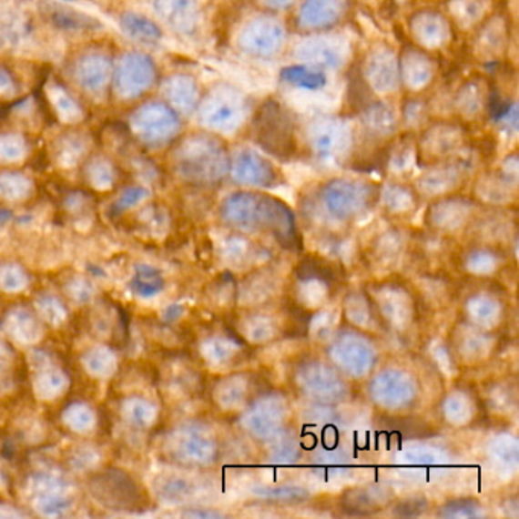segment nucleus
Listing matches in <instances>:
<instances>
[{
    "label": "nucleus",
    "instance_id": "f257e3e1",
    "mask_svg": "<svg viewBox=\"0 0 519 519\" xmlns=\"http://www.w3.org/2000/svg\"><path fill=\"white\" fill-rule=\"evenodd\" d=\"M247 130L256 148L280 162H290L300 151V121L278 97L256 106Z\"/></svg>",
    "mask_w": 519,
    "mask_h": 519
},
{
    "label": "nucleus",
    "instance_id": "f03ea898",
    "mask_svg": "<svg viewBox=\"0 0 519 519\" xmlns=\"http://www.w3.org/2000/svg\"><path fill=\"white\" fill-rule=\"evenodd\" d=\"M174 167L177 174L188 183L219 185L229 177L228 139L206 130L186 136L174 153Z\"/></svg>",
    "mask_w": 519,
    "mask_h": 519
},
{
    "label": "nucleus",
    "instance_id": "7ed1b4c3",
    "mask_svg": "<svg viewBox=\"0 0 519 519\" xmlns=\"http://www.w3.org/2000/svg\"><path fill=\"white\" fill-rule=\"evenodd\" d=\"M357 128L348 117L316 113L300 122V149L312 162L343 165L357 147Z\"/></svg>",
    "mask_w": 519,
    "mask_h": 519
},
{
    "label": "nucleus",
    "instance_id": "20e7f679",
    "mask_svg": "<svg viewBox=\"0 0 519 519\" xmlns=\"http://www.w3.org/2000/svg\"><path fill=\"white\" fill-rule=\"evenodd\" d=\"M255 107L249 93L235 84L221 81L201 95L195 113L203 130L228 139L247 130Z\"/></svg>",
    "mask_w": 519,
    "mask_h": 519
},
{
    "label": "nucleus",
    "instance_id": "39448f33",
    "mask_svg": "<svg viewBox=\"0 0 519 519\" xmlns=\"http://www.w3.org/2000/svg\"><path fill=\"white\" fill-rule=\"evenodd\" d=\"M290 46V28L282 15L260 11L244 20L237 36L235 47L247 58L258 61L276 60Z\"/></svg>",
    "mask_w": 519,
    "mask_h": 519
},
{
    "label": "nucleus",
    "instance_id": "423d86ee",
    "mask_svg": "<svg viewBox=\"0 0 519 519\" xmlns=\"http://www.w3.org/2000/svg\"><path fill=\"white\" fill-rule=\"evenodd\" d=\"M291 60L310 65L328 74H340L348 69L352 60V43L346 36L335 31L301 34V37L288 46Z\"/></svg>",
    "mask_w": 519,
    "mask_h": 519
},
{
    "label": "nucleus",
    "instance_id": "0eeeda50",
    "mask_svg": "<svg viewBox=\"0 0 519 519\" xmlns=\"http://www.w3.org/2000/svg\"><path fill=\"white\" fill-rule=\"evenodd\" d=\"M468 131L460 121L436 119L414 135L416 156L423 168L450 160L468 147Z\"/></svg>",
    "mask_w": 519,
    "mask_h": 519
},
{
    "label": "nucleus",
    "instance_id": "6e6552de",
    "mask_svg": "<svg viewBox=\"0 0 519 519\" xmlns=\"http://www.w3.org/2000/svg\"><path fill=\"white\" fill-rule=\"evenodd\" d=\"M319 195L331 214L348 219L369 209L380 199V188L361 178L334 177L321 185Z\"/></svg>",
    "mask_w": 519,
    "mask_h": 519
},
{
    "label": "nucleus",
    "instance_id": "1a4fd4ad",
    "mask_svg": "<svg viewBox=\"0 0 519 519\" xmlns=\"http://www.w3.org/2000/svg\"><path fill=\"white\" fill-rule=\"evenodd\" d=\"M360 75L376 97L390 99L402 90L398 51L387 42L373 43L367 49L360 66Z\"/></svg>",
    "mask_w": 519,
    "mask_h": 519
},
{
    "label": "nucleus",
    "instance_id": "9d476101",
    "mask_svg": "<svg viewBox=\"0 0 519 519\" xmlns=\"http://www.w3.org/2000/svg\"><path fill=\"white\" fill-rule=\"evenodd\" d=\"M131 131L149 147L171 142L181 130V117L167 102L151 101L140 106L130 117Z\"/></svg>",
    "mask_w": 519,
    "mask_h": 519
},
{
    "label": "nucleus",
    "instance_id": "9b49d317",
    "mask_svg": "<svg viewBox=\"0 0 519 519\" xmlns=\"http://www.w3.org/2000/svg\"><path fill=\"white\" fill-rule=\"evenodd\" d=\"M408 40L414 46L421 47L423 51H443L450 47L454 40L455 28L451 24L450 17L445 11L437 10L432 6H423L419 10L412 11L407 19Z\"/></svg>",
    "mask_w": 519,
    "mask_h": 519
},
{
    "label": "nucleus",
    "instance_id": "f8f14e48",
    "mask_svg": "<svg viewBox=\"0 0 519 519\" xmlns=\"http://www.w3.org/2000/svg\"><path fill=\"white\" fill-rule=\"evenodd\" d=\"M229 177L247 188H273L282 178L273 160L256 147L241 145L230 149Z\"/></svg>",
    "mask_w": 519,
    "mask_h": 519
},
{
    "label": "nucleus",
    "instance_id": "ddd939ff",
    "mask_svg": "<svg viewBox=\"0 0 519 519\" xmlns=\"http://www.w3.org/2000/svg\"><path fill=\"white\" fill-rule=\"evenodd\" d=\"M353 0H300L294 8V28L300 34L335 31L349 19Z\"/></svg>",
    "mask_w": 519,
    "mask_h": 519
},
{
    "label": "nucleus",
    "instance_id": "4468645a",
    "mask_svg": "<svg viewBox=\"0 0 519 519\" xmlns=\"http://www.w3.org/2000/svg\"><path fill=\"white\" fill-rule=\"evenodd\" d=\"M153 58L140 52H128L117 61L113 72V88L121 99H135L153 87L156 81Z\"/></svg>",
    "mask_w": 519,
    "mask_h": 519
},
{
    "label": "nucleus",
    "instance_id": "2eb2a0df",
    "mask_svg": "<svg viewBox=\"0 0 519 519\" xmlns=\"http://www.w3.org/2000/svg\"><path fill=\"white\" fill-rule=\"evenodd\" d=\"M355 128L357 139L362 137L371 144L390 145L401 133L398 108L389 99L375 97L373 101L367 102L358 113Z\"/></svg>",
    "mask_w": 519,
    "mask_h": 519
},
{
    "label": "nucleus",
    "instance_id": "dca6fc26",
    "mask_svg": "<svg viewBox=\"0 0 519 519\" xmlns=\"http://www.w3.org/2000/svg\"><path fill=\"white\" fill-rule=\"evenodd\" d=\"M401 87L410 95H422L436 83L439 75L434 54L407 43L398 51Z\"/></svg>",
    "mask_w": 519,
    "mask_h": 519
},
{
    "label": "nucleus",
    "instance_id": "f3484780",
    "mask_svg": "<svg viewBox=\"0 0 519 519\" xmlns=\"http://www.w3.org/2000/svg\"><path fill=\"white\" fill-rule=\"evenodd\" d=\"M453 110L462 124H475L491 112V86L482 75H471L455 88Z\"/></svg>",
    "mask_w": 519,
    "mask_h": 519
},
{
    "label": "nucleus",
    "instance_id": "a211bd4d",
    "mask_svg": "<svg viewBox=\"0 0 519 519\" xmlns=\"http://www.w3.org/2000/svg\"><path fill=\"white\" fill-rule=\"evenodd\" d=\"M509 20L501 13H494L473 31L471 49L477 60L482 63H495L509 52Z\"/></svg>",
    "mask_w": 519,
    "mask_h": 519
},
{
    "label": "nucleus",
    "instance_id": "6ab92c4d",
    "mask_svg": "<svg viewBox=\"0 0 519 519\" xmlns=\"http://www.w3.org/2000/svg\"><path fill=\"white\" fill-rule=\"evenodd\" d=\"M92 494L107 509H136L140 494L136 483L121 471H108L92 482Z\"/></svg>",
    "mask_w": 519,
    "mask_h": 519
},
{
    "label": "nucleus",
    "instance_id": "aec40b11",
    "mask_svg": "<svg viewBox=\"0 0 519 519\" xmlns=\"http://www.w3.org/2000/svg\"><path fill=\"white\" fill-rule=\"evenodd\" d=\"M154 11L165 26L181 37H194L203 22L198 0H154Z\"/></svg>",
    "mask_w": 519,
    "mask_h": 519
},
{
    "label": "nucleus",
    "instance_id": "412c9836",
    "mask_svg": "<svg viewBox=\"0 0 519 519\" xmlns=\"http://www.w3.org/2000/svg\"><path fill=\"white\" fill-rule=\"evenodd\" d=\"M163 97L168 106H171L180 117H189L195 113L201 99V90L192 75L174 74L162 84Z\"/></svg>",
    "mask_w": 519,
    "mask_h": 519
},
{
    "label": "nucleus",
    "instance_id": "4be33fe9",
    "mask_svg": "<svg viewBox=\"0 0 519 519\" xmlns=\"http://www.w3.org/2000/svg\"><path fill=\"white\" fill-rule=\"evenodd\" d=\"M112 61L101 52H90L79 58L75 66V78L86 92H104L112 79Z\"/></svg>",
    "mask_w": 519,
    "mask_h": 519
},
{
    "label": "nucleus",
    "instance_id": "5701e85b",
    "mask_svg": "<svg viewBox=\"0 0 519 519\" xmlns=\"http://www.w3.org/2000/svg\"><path fill=\"white\" fill-rule=\"evenodd\" d=\"M495 13V0H446L445 15L455 29L473 33Z\"/></svg>",
    "mask_w": 519,
    "mask_h": 519
},
{
    "label": "nucleus",
    "instance_id": "b1692460",
    "mask_svg": "<svg viewBox=\"0 0 519 519\" xmlns=\"http://www.w3.org/2000/svg\"><path fill=\"white\" fill-rule=\"evenodd\" d=\"M330 75L325 70L292 61L280 69L279 81L285 87L297 90V92L319 93L328 87Z\"/></svg>",
    "mask_w": 519,
    "mask_h": 519
},
{
    "label": "nucleus",
    "instance_id": "393cba45",
    "mask_svg": "<svg viewBox=\"0 0 519 519\" xmlns=\"http://www.w3.org/2000/svg\"><path fill=\"white\" fill-rule=\"evenodd\" d=\"M34 371L33 390L34 394L40 401H56L69 389L70 381L66 371L60 367L52 364L51 361H36Z\"/></svg>",
    "mask_w": 519,
    "mask_h": 519
},
{
    "label": "nucleus",
    "instance_id": "a878e982",
    "mask_svg": "<svg viewBox=\"0 0 519 519\" xmlns=\"http://www.w3.org/2000/svg\"><path fill=\"white\" fill-rule=\"evenodd\" d=\"M5 330L11 339L24 346H33L43 337V326L38 317L25 308H15L8 312Z\"/></svg>",
    "mask_w": 519,
    "mask_h": 519
},
{
    "label": "nucleus",
    "instance_id": "bb28decb",
    "mask_svg": "<svg viewBox=\"0 0 519 519\" xmlns=\"http://www.w3.org/2000/svg\"><path fill=\"white\" fill-rule=\"evenodd\" d=\"M401 131L416 135L432 121V106L422 95H410L403 97L398 107Z\"/></svg>",
    "mask_w": 519,
    "mask_h": 519
},
{
    "label": "nucleus",
    "instance_id": "cd10ccee",
    "mask_svg": "<svg viewBox=\"0 0 519 519\" xmlns=\"http://www.w3.org/2000/svg\"><path fill=\"white\" fill-rule=\"evenodd\" d=\"M121 28L128 37L144 45L160 42L162 29L154 20L139 13H126L122 15Z\"/></svg>",
    "mask_w": 519,
    "mask_h": 519
},
{
    "label": "nucleus",
    "instance_id": "c85d7f7f",
    "mask_svg": "<svg viewBox=\"0 0 519 519\" xmlns=\"http://www.w3.org/2000/svg\"><path fill=\"white\" fill-rule=\"evenodd\" d=\"M81 361L88 375L97 380H108L117 371V355L112 349L106 348V346H95V348L88 349L81 358Z\"/></svg>",
    "mask_w": 519,
    "mask_h": 519
},
{
    "label": "nucleus",
    "instance_id": "c756f323",
    "mask_svg": "<svg viewBox=\"0 0 519 519\" xmlns=\"http://www.w3.org/2000/svg\"><path fill=\"white\" fill-rule=\"evenodd\" d=\"M46 93L56 117L63 124H76L83 119V110L79 107L78 102L75 101L66 88L58 84H51L47 86Z\"/></svg>",
    "mask_w": 519,
    "mask_h": 519
},
{
    "label": "nucleus",
    "instance_id": "7c9ffc66",
    "mask_svg": "<svg viewBox=\"0 0 519 519\" xmlns=\"http://www.w3.org/2000/svg\"><path fill=\"white\" fill-rule=\"evenodd\" d=\"M121 412L122 418L135 428H149L158 419V407L147 399L137 396L127 398L122 402Z\"/></svg>",
    "mask_w": 519,
    "mask_h": 519
},
{
    "label": "nucleus",
    "instance_id": "2f4dec72",
    "mask_svg": "<svg viewBox=\"0 0 519 519\" xmlns=\"http://www.w3.org/2000/svg\"><path fill=\"white\" fill-rule=\"evenodd\" d=\"M74 505L69 491L45 492L33 495V507L40 516L58 518L67 514Z\"/></svg>",
    "mask_w": 519,
    "mask_h": 519
},
{
    "label": "nucleus",
    "instance_id": "473e14b6",
    "mask_svg": "<svg viewBox=\"0 0 519 519\" xmlns=\"http://www.w3.org/2000/svg\"><path fill=\"white\" fill-rule=\"evenodd\" d=\"M176 453L180 459L203 463L209 460L212 446L203 436H199L198 432H181L177 439Z\"/></svg>",
    "mask_w": 519,
    "mask_h": 519
},
{
    "label": "nucleus",
    "instance_id": "72a5a7b5",
    "mask_svg": "<svg viewBox=\"0 0 519 519\" xmlns=\"http://www.w3.org/2000/svg\"><path fill=\"white\" fill-rule=\"evenodd\" d=\"M131 290L140 299H151L163 290L162 273L151 265L139 264L135 267L131 279Z\"/></svg>",
    "mask_w": 519,
    "mask_h": 519
},
{
    "label": "nucleus",
    "instance_id": "f704fd0d",
    "mask_svg": "<svg viewBox=\"0 0 519 519\" xmlns=\"http://www.w3.org/2000/svg\"><path fill=\"white\" fill-rule=\"evenodd\" d=\"M34 185L29 177L20 172H0V198L13 203L25 201L33 195Z\"/></svg>",
    "mask_w": 519,
    "mask_h": 519
},
{
    "label": "nucleus",
    "instance_id": "c9c22d12",
    "mask_svg": "<svg viewBox=\"0 0 519 519\" xmlns=\"http://www.w3.org/2000/svg\"><path fill=\"white\" fill-rule=\"evenodd\" d=\"M61 422L69 428L70 432L86 434L97 427V414L92 407L84 402L70 403L61 412Z\"/></svg>",
    "mask_w": 519,
    "mask_h": 519
},
{
    "label": "nucleus",
    "instance_id": "e433bc0d",
    "mask_svg": "<svg viewBox=\"0 0 519 519\" xmlns=\"http://www.w3.org/2000/svg\"><path fill=\"white\" fill-rule=\"evenodd\" d=\"M49 19L52 25L63 31H90L97 29L101 25L97 20L88 15L78 13V11L69 10V8H52L49 13Z\"/></svg>",
    "mask_w": 519,
    "mask_h": 519
},
{
    "label": "nucleus",
    "instance_id": "4c0bfd02",
    "mask_svg": "<svg viewBox=\"0 0 519 519\" xmlns=\"http://www.w3.org/2000/svg\"><path fill=\"white\" fill-rule=\"evenodd\" d=\"M28 24L15 15L0 19V51H13L28 38Z\"/></svg>",
    "mask_w": 519,
    "mask_h": 519
},
{
    "label": "nucleus",
    "instance_id": "58836bf2",
    "mask_svg": "<svg viewBox=\"0 0 519 519\" xmlns=\"http://www.w3.org/2000/svg\"><path fill=\"white\" fill-rule=\"evenodd\" d=\"M28 283V274L20 265L13 262L0 265V291L17 294L24 291Z\"/></svg>",
    "mask_w": 519,
    "mask_h": 519
},
{
    "label": "nucleus",
    "instance_id": "ea45409f",
    "mask_svg": "<svg viewBox=\"0 0 519 519\" xmlns=\"http://www.w3.org/2000/svg\"><path fill=\"white\" fill-rule=\"evenodd\" d=\"M38 316L43 321H46L52 326H60L67 317V310L60 299H56L52 294H42L36 300Z\"/></svg>",
    "mask_w": 519,
    "mask_h": 519
},
{
    "label": "nucleus",
    "instance_id": "a19ab883",
    "mask_svg": "<svg viewBox=\"0 0 519 519\" xmlns=\"http://www.w3.org/2000/svg\"><path fill=\"white\" fill-rule=\"evenodd\" d=\"M28 145L22 136L8 133L0 135V163H15L24 160Z\"/></svg>",
    "mask_w": 519,
    "mask_h": 519
},
{
    "label": "nucleus",
    "instance_id": "79ce46f5",
    "mask_svg": "<svg viewBox=\"0 0 519 519\" xmlns=\"http://www.w3.org/2000/svg\"><path fill=\"white\" fill-rule=\"evenodd\" d=\"M87 180L97 190H108L115 183V169L107 160L97 158L87 167Z\"/></svg>",
    "mask_w": 519,
    "mask_h": 519
},
{
    "label": "nucleus",
    "instance_id": "37998d69",
    "mask_svg": "<svg viewBox=\"0 0 519 519\" xmlns=\"http://www.w3.org/2000/svg\"><path fill=\"white\" fill-rule=\"evenodd\" d=\"M69 491V483L65 478L54 473H38L29 480L31 495L45 494V492Z\"/></svg>",
    "mask_w": 519,
    "mask_h": 519
},
{
    "label": "nucleus",
    "instance_id": "c03bdc74",
    "mask_svg": "<svg viewBox=\"0 0 519 519\" xmlns=\"http://www.w3.org/2000/svg\"><path fill=\"white\" fill-rule=\"evenodd\" d=\"M158 495L160 500L168 501V503H177L183 500L189 494V486L183 478L165 477L160 478L158 483Z\"/></svg>",
    "mask_w": 519,
    "mask_h": 519
},
{
    "label": "nucleus",
    "instance_id": "a18cd8bd",
    "mask_svg": "<svg viewBox=\"0 0 519 519\" xmlns=\"http://www.w3.org/2000/svg\"><path fill=\"white\" fill-rule=\"evenodd\" d=\"M13 366H15V352L10 346L0 340V393H6L13 389Z\"/></svg>",
    "mask_w": 519,
    "mask_h": 519
},
{
    "label": "nucleus",
    "instance_id": "49530a36",
    "mask_svg": "<svg viewBox=\"0 0 519 519\" xmlns=\"http://www.w3.org/2000/svg\"><path fill=\"white\" fill-rule=\"evenodd\" d=\"M494 119H496V126L503 128L507 133H516L518 130V102L512 99L510 102H503L495 112H491Z\"/></svg>",
    "mask_w": 519,
    "mask_h": 519
},
{
    "label": "nucleus",
    "instance_id": "de8ad7c7",
    "mask_svg": "<svg viewBox=\"0 0 519 519\" xmlns=\"http://www.w3.org/2000/svg\"><path fill=\"white\" fill-rule=\"evenodd\" d=\"M149 190L144 186H133V188H128V189L124 190L119 198L117 199V208L119 212H124V210H130L136 206H139L142 201L148 198Z\"/></svg>",
    "mask_w": 519,
    "mask_h": 519
},
{
    "label": "nucleus",
    "instance_id": "09e8293b",
    "mask_svg": "<svg viewBox=\"0 0 519 519\" xmlns=\"http://www.w3.org/2000/svg\"><path fill=\"white\" fill-rule=\"evenodd\" d=\"M67 292H69L70 299H74L78 303H86L95 294V288L86 279L76 278L67 285Z\"/></svg>",
    "mask_w": 519,
    "mask_h": 519
},
{
    "label": "nucleus",
    "instance_id": "8fccbe9b",
    "mask_svg": "<svg viewBox=\"0 0 519 519\" xmlns=\"http://www.w3.org/2000/svg\"><path fill=\"white\" fill-rule=\"evenodd\" d=\"M300 0H253L256 8L274 15H283L288 11L294 10Z\"/></svg>",
    "mask_w": 519,
    "mask_h": 519
},
{
    "label": "nucleus",
    "instance_id": "3c124183",
    "mask_svg": "<svg viewBox=\"0 0 519 519\" xmlns=\"http://www.w3.org/2000/svg\"><path fill=\"white\" fill-rule=\"evenodd\" d=\"M15 93V81L5 69L0 67V97H10Z\"/></svg>",
    "mask_w": 519,
    "mask_h": 519
},
{
    "label": "nucleus",
    "instance_id": "603ef678",
    "mask_svg": "<svg viewBox=\"0 0 519 519\" xmlns=\"http://www.w3.org/2000/svg\"><path fill=\"white\" fill-rule=\"evenodd\" d=\"M24 514L15 509L13 505L0 504V519L22 518Z\"/></svg>",
    "mask_w": 519,
    "mask_h": 519
},
{
    "label": "nucleus",
    "instance_id": "864d4df0",
    "mask_svg": "<svg viewBox=\"0 0 519 519\" xmlns=\"http://www.w3.org/2000/svg\"><path fill=\"white\" fill-rule=\"evenodd\" d=\"M398 4H407L408 0H396Z\"/></svg>",
    "mask_w": 519,
    "mask_h": 519
},
{
    "label": "nucleus",
    "instance_id": "5fc2aeb1",
    "mask_svg": "<svg viewBox=\"0 0 519 519\" xmlns=\"http://www.w3.org/2000/svg\"><path fill=\"white\" fill-rule=\"evenodd\" d=\"M60 2H75V0H60Z\"/></svg>",
    "mask_w": 519,
    "mask_h": 519
}]
</instances>
